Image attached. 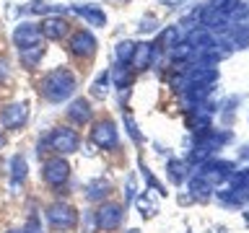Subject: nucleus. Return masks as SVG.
<instances>
[{
  "label": "nucleus",
  "mask_w": 249,
  "mask_h": 233,
  "mask_svg": "<svg viewBox=\"0 0 249 233\" xmlns=\"http://www.w3.org/2000/svg\"><path fill=\"white\" fill-rule=\"evenodd\" d=\"M39 93H42L47 101H52V104H60V101H65L75 93V75L65 67L52 70V73H47L42 78Z\"/></svg>",
  "instance_id": "1"
},
{
  "label": "nucleus",
  "mask_w": 249,
  "mask_h": 233,
  "mask_svg": "<svg viewBox=\"0 0 249 233\" xmlns=\"http://www.w3.org/2000/svg\"><path fill=\"white\" fill-rule=\"evenodd\" d=\"M44 143L50 145L54 153L70 155V153L78 150V145H81V137H78V132L70 130V127H57V130L50 132V137H47Z\"/></svg>",
  "instance_id": "2"
},
{
  "label": "nucleus",
  "mask_w": 249,
  "mask_h": 233,
  "mask_svg": "<svg viewBox=\"0 0 249 233\" xmlns=\"http://www.w3.org/2000/svg\"><path fill=\"white\" fill-rule=\"evenodd\" d=\"M47 220H50L52 228L68 231L78 223V213H75L73 205H68V202H52V205L47 207Z\"/></svg>",
  "instance_id": "3"
},
{
  "label": "nucleus",
  "mask_w": 249,
  "mask_h": 233,
  "mask_svg": "<svg viewBox=\"0 0 249 233\" xmlns=\"http://www.w3.org/2000/svg\"><path fill=\"white\" fill-rule=\"evenodd\" d=\"M236 171V163L231 161H223V158H208L205 163H200V176L210 184H218V182H226L231 179V174Z\"/></svg>",
  "instance_id": "4"
},
{
  "label": "nucleus",
  "mask_w": 249,
  "mask_h": 233,
  "mask_svg": "<svg viewBox=\"0 0 249 233\" xmlns=\"http://www.w3.org/2000/svg\"><path fill=\"white\" fill-rule=\"evenodd\" d=\"M122 217H124V207L117 205V202H104V205H101L96 213H93V220H96V225H99L101 231H114V228H120Z\"/></svg>",
  "instance_id": "5"
},
{
  "label": "nucleus",
  "mask_w": 249,
  "mask_h": 233,
  "mask_svg": "<svg viewBox=\"0 0 249 233\" xmlns=\"http://www.w3.org/2000/svg\"><path fill=\"white\" fill-rule=\"evenodd\" d=\"M42 176H44V182L50 186H62L70 179L68 161L62 158V155H57V158H47L44 166H42Z\"/></svg>",
  "instance_id": "6"
},
{
  "label": "nucleus",
  "mask_w": 249,
  "mask_h": 233,
  "mask_svg": "<svg viewBox=\"0 0 249 233\" xmlns=\"http://www.w3.org/2000/svg\"><path fill=\"white\" fill-rule=\"evenodd\" d=\"M91 140L96 143L99 148H104V150H109V148H117V143H120V135H117V127L114 122H96L91 130Z\"/></svg>",
  "instance_id": "7"
},
{
  "label": "nucleus",
  "mask_w": 249,
  "mask_h": 233,
  "mask_svg": "<svg viewBox=\"0 0 249 233\" xmlns=\"http://www.w3.org/2000/svg\"><path fill=\"white\" fill-rule=\"evenodd\" d=\"M13 44L18 47V52L42 44V31H39L36 23H18L16 31H13Z\"/></svg>",
  "instance_id": "8"
},
{
  "label": "nucleus",
  "mask_w": 249,
  "mask_h": 233,
  "mask_svg": "<svg viewBox=\"0 0 249 233\" xmlns=\"http://www.w3.org/2000/svg\"><path fill=\"white\" fill-rule=\"evenodd\" d=\"M29 119V106L23 104H8L3 112H0V122H3L5 130H18L21 124H26Z\"/></svg>",
  "instance_id": "9"
},
{
  "label": "nucleus",
  "mask_w": 249,
  "mask_h": 233,
  "mask_svg": "<svg viewBox=\"0 0 249 233\" xmlns=\"http://www.w3.org/2000/svg\"><path fill=\"white\" fill-rule=\"evenodd\" d=\"M70 52H73L75 57H91V54L96 52V39H93L89 31H75V34L70 36Z\"/></svg>",
  "instance_id": "10"
},
{
  "label": "nucleus",
  "mask_w": 249,
  "mask_h": 233,
  "mask_svg": "<svg viewBox=\"0 0 249 233\" xmlns=\"http://www.w3.org/2000/svg\"><path fill=\"white\" fill-rule=\"evenodd\" d=\"M42 36H47V39H62L65 36V31H68V23H65V18L62 16H47V18L42 21Z\"/></svg>",
  "instance_id": "11"
},
{
  "label": "nucleus",
  "mask_w": 249,
  "mask_h": 233,
  "mask_svg": "<svg viewBox=\"0 0 249 233\" xmlns=\"http://www.w3.org/2000/svg\"><path fill=\"white\" fill-rule=\"evenodd\" d=\"M68 116H70V122H75V124H89L91 122V104L86 99H75L68 109Z\"/></svg>",
  "instance_id": "12"
},
{
  "label": "nucleus",
  "mask_w": 249,
  "mask_h": 233,
  "mask_svg": "<svg viewBox=\"0 0 249 233\" xmlns=\"http://www.w3.org/2000/svg\"><path fill=\"white\" fill-rule=\"evenodd\" d=\"M70 11L78 13L81 18H86V21L91 23V26H104V23H107V16H104V11H99L96 5H73Z\"/></svg>",
  "instance_id": "13"
},
{
  "label": "nucleus",
  "mask_w": 249,
  "mask_h": 233,
  "mask_svg": "<svg viewBox=\"0 0 249 233\" xmlns=\"http://www.w3.org/2000/svg\"><path fill=\"white\" fill-rule=\"evenodd\" d=\"M226 42H229L233 50H244V47H249V23H236V26L229 31Z\"/></svg>",
  "instance_id": "14"
},
{
  "label": "nucleus",
  "mask_w": 249,
  "mask_h": 233,
  "mask_svg": "<svg viewBox=\"0 0 249 233\" xmlns=\"http://www.w3.org/2000/svg\"><path fill=\"white\" fill-rule=\"evenodd\" d=\"M190 194H192V200L205 202V200H210V194H213V184L205 182V179L197 174V176L190 179Z\"/></svg>",
  "instance_id": "15"
},
{
  "label": "nucleus",
  "mask_w": 249,
  "mask_h": 233,
  "mask_svg": "<svg viewBox=\"0 0 249 233\" xmlns=\"http://www.w3.org/2000/svg\"><path fill=\"white\" fill-rule=\"evenodd\" d=\"M109 194V182L107 179H91L86 184V200L89 202H101Z\"/></svg>",
  "instance_id": "16"
},
{
  "label": "nucleus",
  "mask_w": 249,
  "mask_h": 233,
  "mask_svg": "<svg viewBox=\"0 0 249 233\" xmlns=\"http://www.w3.org/2000/svg\"><path fill=\"white\" fill-rule=\"evenodd\" d=\"M153 60V44H135V54H132L130 65L135 70H145Z\"/></svg>",
  "instance_id": "17"
},
{
  "label": "nucleus",
  "mask_w": 249,
  "mask_h": 233,
  "mask_svg": "<svg viewBox=\"0 0 249 233\" xmlns=\"http://www.w3.org/2000/svg\"><path fill=\"white\" fill-rule=\"evenodd\" d=\"M135 205H138V210H140V215H143V217H153L156 213H159V202L153 200L151 192L140 194V197L135 200Z\"/></svg>",
  "instance_id": "18"
},
{
  "label": "nucleus",
  "mask_w": 249,
  "mask_h": 233,
  "mask_svg": "<svg viewBox=\"0 0 249 233\" xmlns=\"http://www.w3.org/2000/svg\"><path fill=\"white\" fill-rule=\"evenodd\" d=\"M114 54H117V62H120V65H130L132 54H135V42H130V39L120 42L114 47Z\"/></svg>",
  "instance_id": "19"
},
{
  "label": "nucleus",
  "mask_w": 249,
  "mask_h": 233,
  "mask_svg": "<svg viewBox=\"0 0 249 233\" xmlns=\"http://www.w3.org/2000/svg\"><path fill=\"white\" fill-rule=\"evenodd\" d=\"M109 78H112L114 85H117V88H122V91L132 83V73H130V67H127V65H117V67L112 70V75H109Z\"/></svg>",
  "instance_id": "20"
},
{
  "label": "nucleus",
  "mask_w": 249,
  "mask_h": 233,
  "mask_svg": "<svg viewBox=\"0 0 249 233\" xmlns=\"http://www.w3.org/2000/svg\"><path fill=\"white\" fill-rule=\"evenodd\" d=\"M18 54H21V62H23V65H26V67H34L36 62L44 57V47L36 44V47H29V50H21Z\"/></svg>",
  "instance_id": "21"
},
{
  "label": "nucleus",
  "mask_w": 249,
  "mask_h": 233,
  "mask_svg": "<svg viewBox=\"0 0 249 233\" xmlns=\"http://www.w3.org/2000/svg\"><path fill=\"white\" fill-rule=\"evenodd\" d=\"M11 179H13V184H18L26 179V158H23L21 153L11 158Z\"/></svg>",
  "instance_id": "22"
},
{
  "label": "nucleus",
  "mask_w": 249,
  "mask_h": 233,
  "mask_svg": "<svg viewBox=\"0 0 249 233\" xmlns=\"http://www.w3.org/2000/svg\"><path fill=\"white\" fill-rule=\"evenodd\" d=\"M166 171H169L171 182H174V184H182V182H184V176H187V163H184V161L171 158V161H169V166H166Z\"/></svg>",
  "instance_id": "23"
},
{
  "label": "nucleus",
  "mask_w": 249,
  "mask_h": 233,
  "mask_svg": "<svg viewBox=\"0 0 249 233\" xmlns=\"http://www.w3.org/2000/svg\"><path fill=\"white\" fill-rule=\"evenodd\" d=\"M107 91H109V73H101L96 81H93V85H91V96L93 99H104Z\"/></svg>",
  "instance_id": "24"
},
{
  "label": "nucleus",
  "mask_w": 249,
  "mask_h": 233,
  "mask_svg": "<svg viewBox=\"0 0 249 233\" xmlns=\"http://www.w3.org/2000/svg\"><path fill=\"white\" fill-rule=\"evenodd\" d=\"M179 44V31L177 29H166V31H163V34H161V50H171V47H177Z\"/></svg>",
  "instance_id": "25"
},
{
  "label": "nucleus",
  "mask_w": 249,
  "mask_h": 233,
  "mask_svg": "<svg viewBox=\"0 0 249 233\" xmlns=\"http://www.w3.org/2000/svg\"><path fill=\"white\" fill-rule=\"evenodd\" d=\"M124 124H127V132H130V137L135 140V143H140V132H138V124L132 122V116H130V114L124 116Z\"/></svg>",
  "instance_id": "26"
},
{
  "label": "nucleus",
  "mask_w": 249,
  "mask_h": 233,
  "mask_svg": "<svg viewBox=\"0 0 249 233\" xmlns=\"http://www.w3.org/2000/svg\"><path fill=\"white\" fill-rule=\"evenodd\" d=\"M23 233H42V223H39L36 215L29 217V223H26V228H23Z\"/></svg>",
  "instance_id": "27"
},
{
  "label": "nucleus",
  "mask_w": 249,
  "mask_h": 233,
  "mask_svg": "<svg viewBox=\"0 0 249 233\" xmlns=\"http://www.w3.org/2000/svg\"><path fill=\"white\" fill-rule=\"evenodd\" d=\"M153 23H156L153 18H143V21H140V26H138V29H140V31H143V34H145V31H153V29H156V26H153Z\"/></svg>",
  "instance_id": "28"
},
{
  "label": "nucleus",
  "mask_w": 249,
  "mask_h": 233,
  "mask_svg": "<svg viewBox=\"0 0 249 233\" xmlns=\"http://www.w3.org/2000/svg\"><path fill=\"white\" fill-rule=\"evenodd\" d=\"M233 192H236L239 197H241V202H249V184H244L241 189H233Z\"/></svg>",
  "instance_id": "29"
},
{
  "label": "nucleus",
  "mask_w": 249,
  "mask_h": 233,
  "mask_svg": "<svg viewBox=\"0 0 249 233\" xmlns=\"http://www.w3.org/2000/svg\"><path fill=\"white\" fill-rule=\"evenodd\" d=\"M8 78V62H5V57H0V83H3Z\"/></svg>",
  "instance_id": "30"
},
{
  "label": "nucleus",
  "mask_w": 249,
  "mask_h": 233,
  "mask_svg": "<svg viewBox=\"0 0 249 233\" xmlns=\"http://www.w3.org/2000/svg\"><path fill=\"white\" fill-rule=\"evenodd\" d=\"M132 197H135V182H132V179H130V182H127V197H124V200H132Z\"/></svg>",
  "instance_id": "31"
},
{
  "label": "nucleus",
  "mask_w": 249,
  "mask_h": 233,
  "mask_svg": "<svg viewBox=\"0 0 249 233\" xmlns=\"http://www.w3.org/2000/svg\"><path fill=\"white\" fill-rule=\"evenodd\" d=\"M241 158H244V161H249V145H241Z\"/></svg>",
  "instance_id": "32"
},
{
  "label": "nucleus",
  "mask_w": 249,
  "mask_h": 233,
  "mask_svg": "<svg viewBox=\"0 0 249 233\" xmlns=\"http://www.w3.org/2000/svg\"><path fill=\"white\" fill-rule=\"evenodd\" d=\"M184 0H163V5H171V8H177V5H182Z\"/></svg>",
  "instance_id": "33"
},
{
  "label": "nucleus",
  "mask_w": 249,
  "mask_h": 233,
  "mask_svg": "<svg viewBox=\"0 0 249 233\" xmlns=\"http://www.w3.org/2000/svg\"><path fill=\"white\" fill-rule=\"evenodd\" d=\"M208 233H226V228H223V225H213V228H210Z\"/></svg>",
  "instance_id": "34"
},
{
  "label": "nucleus",
  "mask_w": 249,
  "mask_h": 233,
  "mask_svg": "<svg viewBox=\"0 0 249 233\" xmlns=\"http://www.w3.org/2000/svg\"><path fill=\"white\" fill-rule=\"evenodd\" d=\"M3 145H5V135L0 132V148H3Z\"/></svg>",
  "instance_id": "35"
},
{
  "label": "nucleus",
  "mask_w": 249,
  "mask_h": 233,
  "mask_svg": "<svg viewBox=\"0 0 249 233\" xmlns=\"http://www.w3.org/2000/svg\"><path fill=\"white\" fill-rule=\"evenodd\" d=\"M127 233H140V231H138V228H130V231H127Z\"/></svg>",
  "instance_id": "36"
},
{
  "label": "nucleus",
  "mask_w": 249,
  "mask_h": 233,
  "mask_svg": "<svg viewBox=\"0 0 249 233\" xmlns=\"http://www.w3.org/2000/svg\"><path fill=\"white\" fill-rule=\"evenodd\" d=\"M244 220H247V223H249V213H244Z\"/></svg>",
  "instance_id": "37"
},
{
  "label": "nucleus",
  "mask_w": 249,
  "mask_h": 233,
  "mask_svg": "<svg viewBox=\"0 0 249 233\" xmlns=\"http://www.w3.org/2000/svg\"><path fill=\"white\" fill-rule=\"evenodd\" d=\"M8 233H23V231H8Z\"/></svg>",
  "instance_id": "38"
},
{
  "label": "nucleus",
  "mask_w": 249,
  "mask_h": 233,
  "mask_svg": "<svg viewBox=\"0 0 249 233\" xmlns=\"http://www.w3.org/2000/svg\"><path fill=\"white\" fill-rule=\"evenodd\" d=\"M247 171H249V168H247Z\"/></svg>",
  "instance_id": "39"
}]
</instances>
